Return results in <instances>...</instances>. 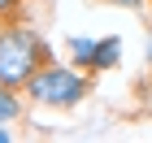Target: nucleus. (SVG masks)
Returning <instances> with one entry per match:
<instances>
[{"mask_svg": "<svg viewBox=\"0 0 152 143\" xmlns=\"http://www.w3.org/2000/svg\"><path fill=\"white\" fill-rule=\"evenodd\" d=\"M26 87H31V100L35 104H48V108H70V104H78L83 95L91 91L87 74L70 70V65H48V61L31 74Z\"/></svg>", "mask_w": 152, "mask_h": 143, "instance_id": "2", "label": "nucleus"}, {"mask_svg": "<svg viewBox=\"0 0 152 143\" xmlns=\"http://www.w3.org/2000/svg\"><path fill=\"white\" fill-rule=\"evenodd\" d=\"M18 108H22V104H18L13 87H4V83H0V126H9V121L18 117Z\"/></svg>", "mask_w": 152, "mask_h": 143, "instance_id": "5", "label": "nucleus"}, {"mask_svg": "<svg viewBox=\"0 0 152 143\" xmlns=\"http://www.w3.org/2000/svg\"><path fill=\"white\" fill-rule=\"evenodd\" d=\"M117 4H126V9H135V4H143V0H117Z\"/></svg>", "mask_w": 152, "mask_h": 143, "instance_id": "8", "label": "nucleus"}, {"mask_svg": "<svg viewBox=\"0 0 152 143\" xmlns=\"http://www.w3.org/2000/svg\"><path fill=\"white\" fill-rule=\"evenodd\" d=\"M148 65H152V22H148Z\"/></svg>", "mask_w": 152, "mask_h": 143, "instance_id": "7", "label": "nucleus"}, {"mask_svg": "<svg viewBox=\"0 0 152 143\" xmlns=\"http://www.w3.org/2000/svg\"><path fill=\"white\" fill-rule=\"evenodd\" d=\"M48 61V48L35 30H22V26H13L0 35V83L4 87H22L31 83V74L39 70Z\"/></svg>", "mask_w": 152, "mask_h": 143, "instance_id": "1", "label": "nucleus"}, {"mask_svg": "<svg viewBox=\"0 0 152 143\" xmlns=\"http://www.w3.org/2000/svg\"><path fill=\"white\" fill-rule=\"evenodd\" d=\"M96 44H100V39H83V35H74V39H70V57H74V65H91Z\"/></svg>", "mask_w": 152, "mask_h": 143, "instance_id": "4", "label": "nucleus"}, {"mask_svg": "<svg viewBox=\"0 0 152 143\" xmlns=\"http://www.w3.org/2000/svg\"><path fill=\"white\" fill-rule=\"evenodd\" d=\"M0 143H9V130H4V126H0Z\"/></svg>", "mask_w": 152, "mask_h": 143, "instance_id": "9", "label": "nucleus"}, {"mask_svg": "<svg viewBox=\"0 0 152 143\" xmlns=\"http://www.w3.org/2000/svg\"><path fill=\"white\" fill-rule=\"evenodd\" d=\"M9 9H18V0H0V13H9Z\"/></svg>", "mask_w": 152, "mask_h": 143, "instance_id": "6", "label": "nucleus"}, {"mask_svg": "<svg viewBox=\"0 0 152 143\" xmlns=\"http://www.w3.org/2000/svg\"><path fill=\"white\" fill-rule=\"evenodd\" d=\"M117 61H122V39H100L96 57H91V70H113Z\"/></svg>", "mask_w": 152, "mask_h": 143, "instance_id": "3", "label": "nucleus"}]
</instances>
